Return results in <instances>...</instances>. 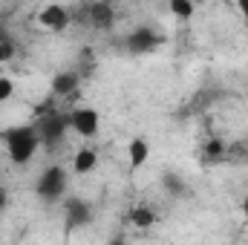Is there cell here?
I'll list each match as a JSON object with an SVG mask.
<instances>
[{
  "label": "cell",
  "instance_id": "1",
  "mask_svg": "<svg viewBox=\"0 0 248 245\" xmlns=\"http://www.w3.org/2000/svg\"><path fill=\"white\" fill-rule=\"evenodd\" d=\"M3 141L9 147V159L15 165H29L38 144H41V136H38L35 127H12V130L3 133Z\"/></svg>",
  "mask_w": 248,
  "mask_h": 245
},
{
  "label": "cell",
  "instance_id": "2",
  "mask_svg": "<svg viewBox=\"0 0 248 245\" xmlns=\"http://www.w3.org/2000/svg\"><path fill=\"white\" fill-rule=\"evenodd\" d=\"M66 127H69V119L58 113V110H46V113H41V122L35 124V130H38V136H41V141L46 144V147H55L58 141L63 138V133H66Z\"/></svg>",
  "mask_w": 248,
  "mask_h": 245
},
{
  "label": "cell",
  "instance_id": "3",
  "mask_svg": "<svg viewBox=\"0 0 248 245\" xmlns=\"http://www.w3.org/2000/svg\"><path fill=\"white\" fill-rule=\"evenodd\" d=\"M35 190H38V196H41V199H46V202L61 199L63 190H66V170H63L61 165H49V168L38 176Z\"/></svg>",
  "mask_w": 248,
  "mask_h": 245
},
{
  "label": "cell",
  "instance_id": "4",
  "mask_svg": "<svg viewBox=\"0 0 248 245\" xmlns=\"http://www.w3.org/2000/svg\"><path fill=\"white\" fill-rule=\"evenodd\" d=\"M159 44H162V35H159L156 29H150V26H139V29H133V32L124 38V46H127V52H133V55H147V52H153Z\"/></svg>",
  "mask_w": 248,
  "mask_h": 245
},
{
  "label": "cell",
  "instance_id": "5",
  "mask_svg": "<svg viewBox=\"0 0 248 245\" xmlns=\"http://www.w3.org/2000/svg\"><path fill=\"white\" fill-rule=\"evenodd\" d=\"M38 20H41V26L49 29V32H63V29L72 23V15H69V9L61 6V3H46V6L41 9Z\"/></svg>",
  "mask_w": 248,
  "mask_h": 245
},
{
  "label": "cell",
  "instance_id": "6",
  "mask_svg": "<svg viewBox=\"0 0 248 245\" xmlns=\"http://www.w3.org/2000/svg\"><path fill=\"white\" fill-rule=\"evenodd\" d=\"M87 20H90V26H95V29H101V32L113 29V23H116V9H113V3H110V0H95V3H90V6H87Z\"/></svg>",
  "mask_w": 248,
  "mask_h": 245
},
{
  "label": "cell",
  "instance_id": "7",
  "mask_svg": "<svg viewBox=\"0 0 248 245\" xmlns=\"http://www.w3.org/2000/svg\"><path fill=\"white\" fill-rule=\"evenodd\" d=\"M69 127H72L78 136L90 138V136L98 133V113H95L93 107H78V110L69 116Z\"/></svg>",
  "mask_w": 248,
  "mask_h": 245
},
{
  "label": "cell",
  "instance_id": "8",
  "mask_svg": "<svg viewBox=\"0 0 248 245\" xmlns=\"http://www.w3.org/2000/svg\"><path fill=\"white\" fill-rule=\"evenodd\" d=\"M93 222V208L84 199H69L66 202V228H84Z\"/></svg>",
  "mask_w": 248,
  "mask_h": 245
},
{
  "label": "cell",
  "instance_id": "9",
  "mask_svg": "<svg viewBox=\"0 0 248 245\" xmlns=\"http://www.w3.org/2000/svg\"><path fill=\"white\" fill-rule=\"evenodd\" d=\"M78 84H81V75H78V72H72V69L58 72V75L52 78V95H58V98H69V95H75Z\"/></svg>",
  "mask_w": 248,
  "mask_h": 245
},
{
  "label": "cell",
  "instance_id": "10",
  "mask_svg": "<svg viewBox=\"0 0 248 245\" xmlns=\"http://www.w3.org/2000/svg\"><path fill=\"white\" fill-rule=\"evenodd\" d=\"M95 165H98V153H95L93 147H84V150H78V156L72 159V170H75L78 176H84V173L95 170Z\"/></svg>",
  "mask_w": 248,
  "mask_h": 245
},
{
  "label": "cell",
  "instance_id": "11",
  "mask_svg": "<svg viewBox=\"0 0 248 245\" xmlns=\"http://www.w3.org/2000/svg\"><path fill=\"white\" fill-rule=\"evenodd\" d=\"M127 153H130V168L139 170V168L147 162V156H150V144H147L144 138H133L130 147H127Z\"/></svg>",
  "mask_w": 248,
  "mask_h": 245
},
{
  "label": "cell",
  "instance_id": "12",
  "mask_svg": "<svg viewBox=\"0 0 248 245\" xmlns=\"http://www.w3.org/2000/svg\"><path fill=\"white\" fill-rule=\"evenodd\" d=\"M130 222H133L136 228H150V225L156 222V211H153V208H147V205L133 208V211H130Z\"/></svg>",
  "mask_w": 248,
  "mask_h": 245
},
{
  "label": "cell",
  "instance_id": "13",
  "mask_svg": "<svg viewBox=\"0 0 248 245\" xmlns=\"http://www.w3.org/2000/svg\"><path fill=\"white\" fill-rule=\"evenodd\" d=\"M202 153H205V162H222V159L228 156V144H225L222 138H211Z\"/></svg>",
  "mask_w": 248,
  "mask_h": 245
},
{
  "label": "cell",
  "instance_id": "14",
  "mask_svg": "<svg viewBox=\"0 0 248 245\" xmlns=\"http://www.w3.org/2000/svg\"><path fill=\"white\" fill-rule=\"evenodd\" d=\"M162 187H165L170 196H182V193H185V182H182L176 173H165V179H162Z\"/></svg>",
  "mask_w": 248,
  "mask_h": 245
},
{
  "label": "cell",
  "instance_id": "15",
  "mask_svg": "<svg viewBox=\"0 0 248 245\" xmlns=\"http://www.w3.org/2000/svg\"><path fill=\"white\" fill-rule=\"evenodd\" d=\"M170 15H176L179 20H187L193 15V0H170Z\"/></svg>",
  "mask_w": 248,
  "mask_h": 245
},
{
  "label": "cell",
  "instance_id": "16",
  "mask_svg": "<svg viewBox=\"0 0 248 245\" xmlns=\"http://www.w3.org/2000/svg\"><path fill=\"white\" fill-rule=\"evenodd\" d=\"M12 55H15V44H12L9 38H0V63L12 61Z\"/></svg>",
  "mask_w": 248,
  "mask_h": 245
},
{
  "label": "cell",
  "instance_id": "17",
  "mask_svg": "<svg viewBox=\"0 0 248 245\" xmlns=\"http://www.w3.org/2000/svg\"><path fill=\"white\" fill-rule=\"evenodd\" d=\"M12 92H15V84H12L9 78H0V104H3V101H9V98H12Z\"/></svg>",
  "mask_w": 248,
  "mask_h": 245
},
{
  "label": "cell",
  "instance_id": "18",
  "mask_svg": "<svg viewBox=\"0 0 248 245\" xmlns=\"http://www.w3.org/2000/svg\"><path fill=\"white\" fill-rule=\"evenodd\" d=\"M6 208H9V190H6V187L0 184V214H3Z\"/></svg>",
  "mask_w": 248,
  "mask_h": 245
},
{
  "label": "cell",
  "instance_id": "19",
  "mask_svg": "<svg viewBox=\"0 0 248 245\" xmlns=\"http://www.w3.org/2000/svg\"><path fill=\"white\" fill-rule=\"evenodd\" d=\"M237 3H240V12L248 17V0H237Z\"/></svg>",
  "mask_w": 248,
  "mask_h": 245
},
{
  "label": "cell",
  "instance_id": "20",
  "mask_svg": "<svg viewBox=\"0 0 248 245\" xmlns=\"http://www.w3.org/2000/svg\"><path fill=\"white\" fill-rule=\"evenodd\" d=\"M243 214L248 216V193H246V199H243Z\"/></svg>",
  "mask_w": 248,
  "mask_h": 245
}]
</instances>
